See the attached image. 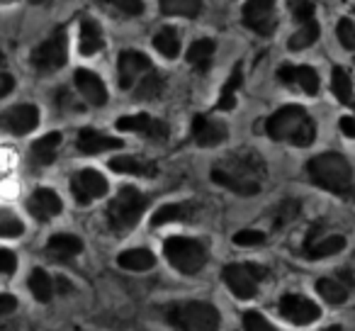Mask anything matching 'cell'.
I'll return each mask as SVG.
<instances>
[{"label": "cell", "mask_w": 355, "mask_h": 331, "mask_svg": "<svg viewBox=\"0 0 355 331\" xmlns=\"http://www.w3.org/2000/svg\"><path fill=\"white\" fill-rule=\"evenodd\" d=\"M268 137L275 142H290L295 146H309L316 137L314 119L306 114L304 108L300 105H287L280 108L266 124Z\"/></svg>", "instance_id": "6da1fadb"}, {"label": "cell", "mask_w": 355, "mask_h": 331, "mask_svg": "<svg viewBox=\"0 0 355 331\" xmlns=\"http://www.w3.org/2000/svg\"><path fill=\"white\" fill-rule=\"evenodd\" d=\"M306 173L319 188L331 190V193H345L350 188V180H353L350 163L345 161V156L336 151L319 153V156L311 158L306 163Z\"/></svg>", "instance_id": "7a4b0ae2"}, {"label": "cell", "mask_w": 355, "mask_h": 331, "mask_svg": "<svg viewBox=\"0 0 355 331\" xmlns=\"http://www.w3.org/2000/svg\"><path fill=\"white\" fill-rule=\"evenodd\" d=\"M168 321L178 331H219L222 316L217 307L202 300L178 302L168 309Z\"/></svg>", "instance_id": "3957f363"}, {"label": "cell", "mask_w": 355, "mask_h": 331, "mask_svg": "<svg viewBox=\"0 0 355 331\" xmlns=\"http://www.w3.org/2000/svg\"><path fill=\"white\" fill-rule=\"evenodd\" d=\"M163 253H166L168 263L183 275H195L205 268L207 263V248L200 241L188 237H171L163 244Z\"/></svg>", "instance_id": "277c9868"}, {"label": "cell", "mask_w": 355, "mask_h": 331, "mask_svg": "<svg viewBox=\"0 0 355 331\" xmlns=\"http://www.w3.org/2000/svg\"><path fill=\"white\" fill-rule=\"evenodd\" d=\"M146 210V198L134 188H122L107 205V224L114 232H127Z\"/></svg>", "instance_id": "5b68a950"}, {"label": "cell", "mask_w": 355, "mask_h": 331, "mask_svg": "<svg viewBox=\"0 0 355 331\" xmlns=\"http://www.w3.org/2000/svg\"><path fill=\"white\" fill-rule=\"evenodd\" d=\"M266 273V268L256 263H232L224 268L222 278L239 300H253L258 292V280H263Z\"/></svg>", "instance_id": "8992f818"}, {"label": "cell", "mask_w": 355, "mask_h": 331, "mask_svg": "<svg viewBox=\"0 0 355 331\" xmlns=\"http://www.w3.org/2000/svg\"><path fill=\"white\" fill-rule=\"evenodd\" d=\"M69 59V40H66V32L59 30L49 37L46 42H42L35 51H32V66H35L40 74H51V71H59L61 66Z\"/></svg>", "instance_id": "52a82bcc"}, {"label": "cell", "mask_w": 355, "mask_h": 331, "mask_svg": "<svg viewBox=\"0 0 355 331\" xmlns=\"http://www.w3.org/2000/svg\"><path fill=\"white\" fill-rule=\"evenodd\" d=\"M243 25L263 37L272 35V30H275V0H246Z\"/></svg>", "instance_id": "ba28073f"}, {"label": "cell", "mask_w": 355, "mask_h": 331, "mask_svg": "<svg viewBox=\"0 0 355 331\" xmlns=\"http://www.w3.org/2000/svg\"><path fill=\"white\" fill-rule=\"evenodd\" d=\"M71 193H73L76 203L88 205L107 193V180H105V176L98 173V171L85 169V171H80L78 176H73V180H71Z\"/></svg>", "instance_id": "9c48e42d"}, {"label": "cell", "mask_w": 355, "mask_h": 331, "mask_svg": "<svg viewBox=\"0 0 355 331\" xmlns=\"http://www.w3.org/2000/svg\"><path fill=\"white\" fill-rule=\"evenodd\" d=\"M117 71H119V85L124 90L134 88V83L141 80V76H146L151 71V61H148L146 54L141 51H122L117 61Z\"/></svg>", "instance_id": "30bf717a"}, {"label": "cell", "mask_w": 355, "mask_h": 331, "mask_svg": "<svg viewBox=\"0 0 355 331\" xmlns=\"http://www.w3.org/2000/svg\"><path fill=\"white\" fill-rule=\"evenodd\" d=\"M280 314L285 316L287 321H292V324L304 326L319 319L321 309H319V305H314V302L302 295H285L280 300Z\"/></svg>", "instance_id": "8fae6325"}, {"label": "cell", "mask_w": 355, "mask_h": 331, "mask_svg": "<svg viewBox=\"0 0 355 331\" xmlns=\"http://www.w3.org/2000/svg\"><path fill=\"white\" fill-rule=\"evenodd\" d=\"M40 124V110L35 105H15L0 114V127L10 134H30Z\"/></svg>", "instance_id": "7c38bea8"}, {"label": "cell", "mask_w": 355, "mask_h": 331, "mask_svg": "<svg viewBox=\"0 0 355 331\" xmlns=\"http://www.w3.org/2000/svg\"><path fill=\"white\" fill-rule=\"evenodd\" d=\"M117 129L122 132H137L144 134L146 139H166L168 137V124L161 122V119L151 117V114H127V117L117 119Z\"/></svg>", "instance_id": "4fadbf2b"}, {"label": "cell", "mask_w": 355, "mask_h": 331, "mask_svg": "<svg viewBox=\"0 0 355 331\" xmlns=\"http://www.w3.org/2000/svg\"><path fill=\"white\" fill-rule=\"evenodd\" d=\"M27 210H30L32 217L46 222V219L56 217V214L64 210V205H61V198L54 193V190L40 188V190H35V193H32L30 200H27Z\"/></svg>", "instance_id": "5bb4252c"}, {"label": "cell", "mask_w": 355, "mask_h": 331, "mask_svg": "<svg viewBox=\"0 0 355 331\" xmlns=\"http://www.w3.org/2000/svg\"><path fill=\"white\" fill-rule=\"evenodd\" d=\"M73 80H76V88L80 90V95H83L90 105H98L100 108V105L107 103V88H105V83L100 80L98 74H93V71H88V69H78Z\"/></svg>", "instance_id": "9a60e30c"}, {"label": "cell", "mask_w": 355, "mask_h": 331, "mask_svg": "<svg viewBox=\"0 0 355 331\" xmlns=\"http://www.w3.org/2000/svg\"><path fill=\"white\" fill-rule=\"evenodd\" d=\"M193 137L200 146H219L227 139V127L217 119H207L198 114L193 119Z\"/></svg>", "instance_id": "2e32d148"}, {"label": "cell", "mask_w": 355, "mask_h": 331, "mask_svg": "<svg viewBox=\"0 0 355 331\" xmlns=\"http://www.w3.org/2000/svg\"><path fill=\"white\" fill-rule=\"evenodd\" d=\"M209 176H212V180L217 185H222V188L232 190V193H236V195H256V193H261V183H258V180L236 176V173H232V171L222 169V166L212 169V173H209Z\"/></svg>", "instance_id": "e0dca14e"}, {"label": "cell", "mask_w": 355, "mask_h": 331, "mask_svg": "<svg viewBox=\"0 0 355 331\" xmlns=\"http://www.w3.org/2000/svg\"><path fill=\"white\" fill-rule=\"evenodd\" d=\"M277 78L282 83H297L306 95H316L319 93V76L314 69L309 66H282L277 71Z\"/></svg>", "instance_id": "ac0fdd59"}, {"label": "cell", "mask_w": 355, "mask_h": 331, "mask_svg": "<svg viewBox=\"0 0 355 331\" xmlns=\"http://www.w3.org/2000/svg\"><path fill=\"white\" fill-rule=\"evenodd\" d=\"M78 148L88 156L103 151H112V148H122V139L107 137V134H100L95 129H80L78 134Z\"/></svg>", "instance_id": "d6986e66"}, {"label": "cell", "mask_w": 355, "mask_h": 331, "mask_svg": "<svg viewBox=\"0 0 355 331\" xmlns=\"http://www.w3.org/2000/svg\"><path fill=\"white\" fill-rule=\"evenodd\" d=\"M83 251V241L73 234H54L46 241V253L56 261H69V258L78 256Z\"/></svg>", "instance_id": "ffe728a7"}, {"label": "cell", "mask_w": 355, "mask_h": 331, "mask_svg": "<svg viewBox=\"0 0 355 331\" xmlns=\"http://www.w3.org/2000/svg\"><path fill=\"white\" fill-rule=\"evenodd\" d=\"M59 144H61V134L59 132H49V134H44L42 139H37V142L32 144V148H30L32 161L40 163V166H49V163H54Z\"/></svg>", "instance_id": "44dd1931"}, {"label": "cell", "mask_w": 355, "mask_h": 331, "mask_svg": "<svg viewBox=\"0 0 355 331\" xmlns=\"http://www.w3.org/2000/svg\"><path fill=\"white\" fill-rule=\"evenodd\" d=\"M119 268H127V271H148V268L156 266V256H153L148 248H129V251H122L117 258Z\"/></svg>", "instance_id": "7402d4cb"}, {"label": "cell", "mask_w": 355, "mask_h": 331, "mask_svg": "<svg viewBox=\"0 0 355 331\" xmlns=\"http://www.w3.org/2000/svg\"><path fill=\"white\" fill-rule=\"evenodd\" d=\"M78 46L83 56H95L103 49V32L95 25L93 20H83L80 22V37H78Z\"/></svg>", "instance_id": "603a6c76"}, {"label": "cell", "mask_w": 355, "mask_h": 331, "mask_svg": "<svg viewBox=\"0 0 355 331\" xmlns=\"http://www.w3.org/2000/svg\"><path fill=\"white\" fill-rule=\"evenodd\" d=\"M110 169L117 171V173H127V176H156V166L148 161L134 156H117L110 161Z\"/></svg>", "instance_id": "cb8c5ba5"}, {"label": "cell", "mask_w": 355, "mask_h": 331, "mask_svg": "<svg viewBox=\"0 0 355 331\" xmlns=\"http://www.w3.org/2000/svg\"><path fill=\"white\" fill-rule=\"evenodd\" d=\"M345 248V239L340 234H331V237L321 239V241H306L304 246V256L306 258H326L334 256V253L343 251Z\"/></svg>", "instance_id": "d4e9b609"}, {"label": "cell", "mask_w": 355, "mask_h": 331, "mask_svg": "<svg viewBox=\"0 0 355 331\" xmlns=\"http://www.w3.org/2000/svg\"><path fill=\"white\" fill-rule=\"evenodd\" d=\"M193 214V207L190 205H183V203H175V205H163L153 212L151 217V224L153 227H163L168 222H180V219H188Z\"/></svg>", "instance_id": "484cf974"}, {"label": "cell", "mask_w": 355, "mask_h": 331, "mask_svg": "<svg viewBox=\"0 0 355 331\" xmlns=\"http://www.w3.org/2000/svg\"><path fill=\"white\" fill-rule=\"evenodd\" d=\"M212 56H214V42L212 40L193 42V46H190V51H188L190 66H195L198 71H207L209 64H212Z\"/></svg>", "instance_id": "4316f807"}, {"label": "cell", "mask_w": 355, "mask_h": 331, "mask_svg": "<svg viewBox=\"0 0 355 331\" xmlns=\"http://www.w3.org/2000/svg\"><path fill=\"white\" fill-rule=\"evenodd\" d=\"M202 8V0H161L163 15L171 17H195Z\"/></svg>", "instance_id": "83f0119b"}, {"label": "cell", "mask_w": 355, "mask_h": 331, "mask_svg": "<svg viewBox=\"0 0 355 331\" xmlns=\"http://www.w3.org/2000/svg\"><path fill=\"white\" fill-rule=\"evenodd\" d=\"M30 292L40 302H49L54 297V282H51V278L42 268H35L30 273Z\"/></svg>", "instance_id": "f1b7e54d"}, {"label": "cell", "mask_w": 355, "mask_h": 331, "mask_svg": "<svg viewBox=\"0 0 355 331\" xmlns=\"http://www.w3.org/2000/svg\"><path fill=\"white\" fill-rule=\"evenodd\" d=\"M153 46H156L158 54H163L166 59H175V56L180 54V37H178L175 30L166 27V30H161L153 37Z\"/></svg>", "instance_id": "f546056e"}, {"label": "cell", "mask_w": 355, "mask_h": 331, "mask_svg": "<svg viewBox=\"0 0 355 331\" xmlns=\"http://www.w3.org/2000/svg\"><path fill=\"white\" fill-rule=\"evenodd\" d=\"M316 40H319V22L309 20V22H304V25L300 27V32H295V35L290 37L287 46H290L292 51H300V49H306V46H311Z\"/></svg>", "instance_id": "4dcf8cb0"}, {"label": "cell", "mask_w": 355, "mask_h": 331, "mask_svg": "<svg viewBox=\"0 0 355 331\" xmlns=\"http://www.w3.org/2000/svg\"><path fill=\"white\" fill-rule=\"evenodd\" d=\"M241 80H243V76H241V64H236L234 74L229 76V80L224 83L222 95H219V103H217V108H219V110H234V105H236V90H239V85H241Z\"/></svg>", "instance_id": "1f68e13d"}, {"label": "cell", "mask_w": 355, "mask_h": 331, "mask_svg": "<svg viewBox=\"0 0 355 331\" xmlns=\"http://www.w3.org/2000/svg\"><path fill=\"white\" fill-rule=\"evenodd\" d=\"M316 292H319L329 305H340V302L348 300V290H345L338 280H331V278L316 280Z\"/></svg>", "instance_id": "d6a6232c"}, {"label": "cell", "mask_w": 355, "mask_h": 331, "mask_svg": "<svg viewBox=\"0 0 355 331\" xmlns=\"http://www.w3.org/2000/svg\"><path fill=\"white\" fill-rule=\"evenodd\" d=\"M134 93H137L139 100H153V98H158V95L163 93V78L156 74V71H148V74L144 76V78L137 83Z\"/></svg>", "instance_id": "836d02e7"}, {"label": "cell", "mask_w": 355, "mask_h": 331, "mask_svg": "<svg viewBox=\"0 0 355 331\" xmlns=\"http://www.w3.org/2000/svg\"><path fill=\"white\" fill-rule=\"evenodd\" d=\"M331 88H334V95L340 100V103H350V95H353V83H350L348 74L343 69L336 66L334 74H331Z\"/></svg>", "instance_id": "e575fe53"}, {"label": "cell", "mask_w": 355, "mask_h": 331, "mask_svg": "<svg viewBox=\"0 0 355 331\" xmlns=\"http://www.w3.org/2000/svg\"><path fill=\"white\" fill-rule=\"evenodd\" d=\"M336 35H338V42L345 49L355 51V22L353 20L343 17V20L338 22V27H336Z\"/></svg>", "instance_id": "d590c367"}, {"label": "cell", "mask_w": 355, "mask_h": 331, "mask_svg": "<svg viewBox=\"0 0 355 331\" xmlns=\"http://www.w3.org/2000/svg\"><path fill=\"white\" fill-rule=\"evenodd\" d=\"M243 331H277L270 321L258 312H246L243 314Z\"/></svg>", "instance_id": "8d00e7d4"}, {"label": "cell", "mask_w": 355, "mask_h": 331, "mask_svg": "<svg viewBox=\"0 0 355 331\" xmlns=\"http://www.w3.org/2000/svg\"><path fill=\"white\" fill-rule=\"evenodd\" d=\"M290 8H292V15H295L302 25L314 20V3H309V0H290Z\"/></svg>", "instance_id": "74e56055"}, {"label": "cell", "mask_w": 355, "mask_h": 331, "mask_svg": "<svg viewBox=\"0 0 355 331\" xmlns=\"http://www.w3.org/2000/svg\"><path fill=\"white\" fill-rule=\"evenodd\" d=\"M300 214V203H295V200H287V203H282L280 207H277V219L275 224L277 227H282V224L292 222V219Z\"/></svg>", "instance_id": "f35d334b"}, {"label": "cell", "mask_w": 355, "mask_h": 331, "mask_svg": "<svg viewBox=\"0 0 355 331\" xmlns=\"http://www.w3.org/2000/svg\"><path fill=\"white\" fill-rule=\"evenodd\" d=\"M263 241H266V234L256 232V229H243L234 237V244H239V246H258Z\"/></svg>", "instance_id": "ab89813d"}, {"label": "cell", "mask_w": 355, "mask_h": 331, "mask_svg": "<svg viewBox=\"0 0 355 331\" xmlns=\"http://www.w3.org/2000/svg\"><path fill=\"white\" fill-rule=\"evenodd\" d=\"M22 232H25V224L20 222V219H3L0 222V237L3 239H15V237H22Z\"/></svg>", "instance_id": "60d3db41"}, {"label": "cell", "mask_w": 355, "mask_h": 331, "mask_svg": "<svg viewBox=\"0 0 355 331\" xmlns=\"http://www.w3.org/2000/svg\"><path fill=\"white\" fill-rule=\"evenodd\" d=\"M110 3H112L114 8H117V10H122L124 15H141L144 12V3L141 0H110Z\"/></svg>", "instance_id": "b9f144b4"}, {"label": "cell", "mask_w": 355, "mask_h": 331, "mask_svg": "<svg viewBox=\"0 0 355 331\" xmlns=\"http://www.w3.org/2000/svg\"><path fill=\"white\" fill-rule=\"evenodd\" d=\"M17 268V256L12 251H8V248H0V273L3 275H10V273H15Z\"/></svg>", "instance_id": "7bdbcfd3"}, {"label": "cell", "mask_w": 355, "mask_h": 331, "mask_svg": "<svg viewBox=\"0 0 355 331\" xmlns=\"http://www.w3.org/2000/svg\"><path fill=\"white\" fill-rule=\"evenodd\" d=\"M17 309V297L12 295H0V316L12 314Z\"/></svg>", "instance_id": "ee69618b"}, {"label": "cell", "mask_w": 355, "mask_h": 331, "mask_svg": "<svg viewBox=\"0 0 355 331\" xmlns=\"http://www.w3.org/2000/svg\"><path fill=\"white\" fill-rule=\"evenodd\" d=\"M15 88V78L10 74H0V98H6L8 93H12Z\"/></svg>", "instance_id": "f6af8a7d"}, {"label": "cell", "mask_w": 355, "mask_h": 331, "mask_svg": "<svg viewBox=\"0 0 355 331\" xmlns=\"http://www.w3.org/2000/svg\"><path fill=\"white\" fill-rule=\"evenodd\" d=\"M340 132L345 134V137H355V119L353 117H340Z\"/></svg>", "instance_id": "bcb514c9"}, {"label": "cell", "mask_w": 355, "mask_h": 331, "mask_svg": "<svg viewBox=\"0 0 355 331\" xmlns=\"http://www.w3.org/2000/svg\"><path fill=\"white\" fill-rule=\"evenodd\" d=\"M30 3H35V6H44V3H49V0H30Z\"/></svg>", "instance_id": "7dc6e473"}, {"label": "cell", "mask_w": 355, "mask_h": 331, "mask_svg": "<svg viewBox=\"0 0 355 331\" xmlns=\"http://www.w3.org/2000/svg\"><path fill=\"white\" fill-rule=\"evenodd\" d=\"M326 331H343V329H340V326H329Z\"/></svg>", "instance_id": "c3c4849f"}]
</instances>
